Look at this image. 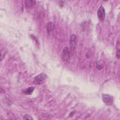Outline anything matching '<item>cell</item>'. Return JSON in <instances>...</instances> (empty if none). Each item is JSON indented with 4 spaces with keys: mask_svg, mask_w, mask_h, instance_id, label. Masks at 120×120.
<instances>
[{
    "mask_svg": "<svg viewBox=\"0 0 120 120\" xmlns=\"http://www.w3.org/2000/svg\"><path fill=\"white\" fill-rule=\"evenodd\" d=\"M77 45V37L76 36L73 34L71 35L70 40H69V46L71 53L73 54L75 50Z\"/></svg>",
    "mask_w": 120,
    "mask_h": 120,
    "instance_id": "1",
    "label": "cell"
},
{
    "mask_svg": "<svg viewBox=\"0 0 120 120\" xmlns=\"http://www.w3.org/2000/svg\"><path fill=\"white\" fill-rule=\"evenodd\" d=\"M47 78V75L45 74L42 73L35 77L33 80V83L35 85H39L45 82Z\"/></svg>",
    "mask_w": 120,
    "mask_h": 120,
    "instance_id": "2",
    "label": "cell"
},
{
    "mask_svg": "<svg viewBox=\"0 0 120 120\" xmlns=\"http://www.w3.org/2000/svg\"><path fill=\"white\" fill-rule=\"evenodd\" d=\"M102 98L104 103L106 105L110 106L112 105L113 98L112 95L107 94H103L102 95Z\"/></svg>",
    "mask_w": 120,
    "mask_h": 120,
    "instance_id": "3",
    "label": "cell"
},
{
    "mask_svg": "<svg viewBox=\"0 0 120 120\" xmlns=\"http://www.w3.org/2000/svg\"><path fill=\"white\" fill-rule=\"evenodd\" d=\"M70 56V51L68 47H65L63 49L61 53V58L65 62L69 61Z\"/></svg>",
    "mask_w": 120,
    "mask_h": 120,
    "instance_id": "4",
    "label": "cell"
},
{
    "mask_svg": "<svg viewBox=\"0 0 120 120\" xmlns=\"http://www.w3.org/2000/svg\"><path fill=\"white\" fill-rule=\"evenodd\" d=\"M97 15L100 21H103L105 19V10L102 6H101L98 8L97 12Z\"/></svg>",
    "mask_w": 120,
    "mask_h": 120,
    "instance_id": "5",
    "label": "cell"
},
{
    "mask_svg": "<svg viewBox=\"0 0 120 120\" xmlns=\"http://www.w3.org/2000/svg\"><path fill=\"white\" fill-rule=\"evenodd\" d=\"M54 28V25L53 22H49L47 24L46 26V30L48 33V34H49L52 31Z\"/></svg>",
    "mask_w": 120,
    "mask_h": 120,
    "instance_id": "6",
    "label": "cell"
},
{
    "mask_svg": "<svg viewBox=\"0 0 120 120\" xmlns=\"http://www.w3.org/2000/svg\"><path fill=\"white\" fill-rule=\"evenodd\" d=\"M34 89H35V88L34 87H29L27 89H25L22 90V92L25 95H30L32 93L33 91H34Z\"/></svg>",
    "mask_w": 120,
    "mask_h": 120,
    "instance_id": "7",
    "label": "cell"
},
{
    "mask_svg": "<svg viewBox=\"0 0 120 120\" xmlns=\"http://www.w3.org/2000/svg\"><path fill=\"white\" fill-rule=\"evenodd\" d=\"M35 0H28L25 1V7L27 8H30L32 7L35 4Z\"/></svg>",
    "mask_w": 120,
    "mask_h": 120,
    "instance_id": "8",
    "label": "cell"
},
{
    "mask_svg": "<svg viewBox=\"0 0 120 120\" xmlns=\"http://www.w3.org/2000/svg\"><path fill=\"white\" fill-rule=\"evenodd\" d=\"M23 119L24 120H33L32 117L28 114H25L23 117Z\"/></svg>",
    "mask_w": 120,
    "mask_h": 120,
    "instance_id": "9",
    "label": "cell"
}]
</instances>
